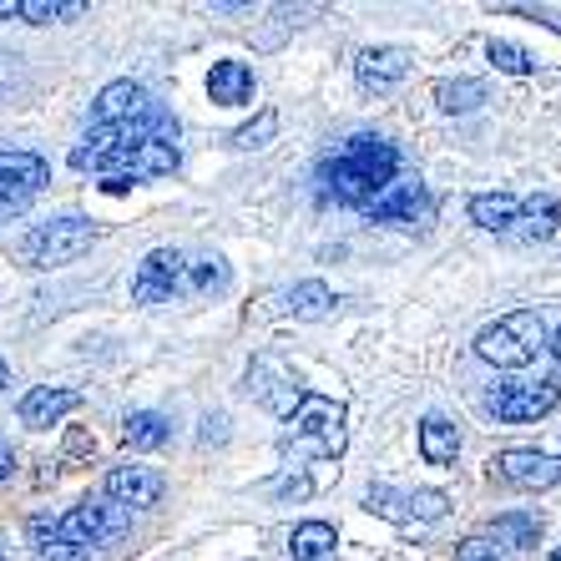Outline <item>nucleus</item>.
Listing matches in <instances>:
<instances>
[{
    "label": "nucleus",
    "instance_id": "1a4fd4ad",
    "mask_svg": "<svg viewBox=\"0 0 561 561\" xmlns=\"http://www.w3.org/2000/svg\"><path fill=\"white\" fill-rule=\"evenodd\" d=\"M46 183H51L46 157H36V152H0V213H21Z\"/></svg>",
    "mask_w": 561,
    "mask_h": 561
},
{
    "label": "nucleus",
    "instance_id": "2f4dec72",
    "mask_svg": "<svg viewBox=\"0 0 561 561\" xmlns=\"http://www.w3.org/2000/svg\"><path fill=\"white\" fill-rule=\"evenodd\" d=\"M31 541H36V551L56 547V522L51 516H31Z\"/></svg>",
    "mask_w": 561,
    "mask_h": 561
},
{
    "label": "nucleus",
    "instance_id": "c9c22d12",
    "mask_svg": "<svg viewBox=\"0 0 561 561\" xmlns=\"http://www.w3.org/2000/svg\"><path fill=\"white\" fill-rule=\"evenodd\" d=\"M551 359H557V369H561V329L551 334Z\"/></svg>",
    "mask_w": 561,
    "mask_h": 561
},
{
    "label": "nucleus",
    "instance_id": "f257e3e1",
    "mask_svg": "<svg viewBox=\"0 0 561 561\" xmlns=\"http://www.w3.org/2000/svg\"><path fill=\"white\" fill-rule=\"evenodd\" d=\"M394 172H400V152L385 137H375V131H359L319 168V178H324V193L334 203L369 208V203H379L394 187Z\"/></svg>",
    "mask_w": 561,
    "mask_h": 561
},
{
    "label": "nucleus",
    "instance_id": "bb28decb",
    "mask_svg": "<svg viewBox=\"0 0 561 561\" xmlns=\"http://www.w3.org/2000/svg\"><path fill=\"white\" fill-rule=\"evenodd\" d=\"M536 536H541V522L536 516H496V541L501 547H536Z\"/></svg>",
    "mask_w": 561,
    "mask_h": 561
},
{
    "label": "nucleus",
    "instance_id": "a211bd4d",
    "mask_svg": "<svg viewBox=\"0 0 561 561\" xmlns=\"http://www.w3.org/2000/svg\"><path fill=\"white\" fill-rule=\"evenodd\" d=\"M208 96L218 106H249L253 102V71L243 61H218L208 77Z\"/></svg>",
    "mask_w": 561,
    "mask_h": 561
},
{
    "label": "nucleus",
    "instance_id": "473e14b6",
    "mask_svg": "<svg viewBox=\"0 0 561 561\" xmlns=\"http://www.w3.org/2000/svg\"><path fill=\"white\" fill-rule=\"evenodd\" d=\"M36 561H92V557H87V551H77V547H61V541H56V547L36 551Z\"/></svg>",
    "mask_w": 561,
    "mask_h": 561
},
{
    "label": "nucleus",
    "instance_id": "6e6552de",
    "mask_svg": "<svg viewBox=\"0 0 561 561\" xmlns=\"http://www.w3.org/2000/svg\"><path fill=\"white\" fill-rule=\"evenodd\" d=\"M485 405L496 410V420H506V425H531V420L551 415L561 405V390L551 379H511V385L491 390Z\"/></svg>",
    "mask_w": 561,
    "mask_h": 561
},
{
    "label": "nucleus",
    "instance_id": "412c9836",
    "mask_svg": "<svg viewBox=\"0 0 561 561\" xmlns=\"http://www.w3.org/2000/svg\"><path fill=\"white\" fill-rule=\"evenodd\" d=\"M420 456L431 460V466H456L460 456V431L450 425L445 415H431L420 425Z\"/></svg>",
    "mask_w": 561,
    "mask_h": 561
},
{
    "label": "nucleus",
    "instance_id": "0eeeda50",
    "mask_svg": "<svg viewBox=\"0 0 561 561\" xmlns=\"http://www.w3.org/2000/svg\"><path fill=\"white\" fill-rule=\"evenodd\" d=\"M178 147L172 142H142V147H127V152H112L106 162H96V172H106V193H122L131 183H147V178H168L178 172Z\"/></svg>",
    "mask_w": 561,
    "mask_h": 561
},
{
    "label": "nucleus",
    "instance_id": "58836bf2",
    "mask_svg": "<svg viewBox=\"0 0 561 561\" xmlns=\"http://www.w3.org/2000/svg\"><path fill=\"white\" fill-rule=\"evenodd\" d=\"M0 561H5V551H0Z\"/></svg>",
    "mask_w": 561,
    "mask_h": 561
},
{
    "label": "nucleus",
    "instance_id": "20e7f679",
    "mask_svg": "<svg viewBox=\"0 0 561 561\" xmlns=\"http://www.w3.org/2000/svg\"><path fill=\"white\" fill-rule=\"evenodd\" d=\"M92 243H96V228L87 218H56V222H36V228L15 243V253H21V263H31V268H56V263L81 259Z\"/></svg>",
    "mask_w": 561,
    "mask_h": 561
},
{
    "label": "nucleus",
    "instance_id": "c85d7f7f",
    "mask_svg": "<svg viewBox=\"0 0 561 561\" xmlns=\"http://www.w3.org/2000/svg\"><path fill=\"white\" fill-rule=\"evenodd\" d=\"M400 506H405V516H420V522H440L445 511H450V496H445V491H415V496H405Z\"/></svg>",
    "mask_w": 561,
    "mask_h": 561
},
{
    "label": "nucleus",
    "instance_id": "e433bc0d",
    "mask_svg": "<svg viewBox=\"0 0 561 561\" xmlns=\"http://www.w3.org/2000/svg\"><path fill=\"white\" fill-rule=\"evenodd\" d=\"M0 385H11V365L5 359H0Z\"/></svg>",
    "mask_w": 561,
    "mask_h": 561
},
{
    "label": "nucleus",
    "instance_id": "4c0bfd02",
    "mask_svg": "<svg viewBox=\"0 0 561 561\" xmlns=\"http://www.w3.org/2000/svg\"><path fill=\"white\" fill-rule=\"evenodd\" d=\"M551 561H561V547H557V551H551Z\"/></svg>",
    "mask_w": 561,
    "mask_h": 561
},
{
    "label": "nucleus",
    "instance_id": "dca6fc26",
    "mask_svg": "<svg viewBox=\"0 0 561 561\" xmlns=\"http://www.w3.org/2000/svg\"><path fill=\"white\" fill-rule=\"evenodd\" d=\"M557 197L551 193H536L522 203V213H516V228H511V238H522V243H547L551 233H557Z\"/></svg>",
    "mask_w": 561,
    "mask_h": 561
},
{
    "label": "nucleus",
    "instance_id": "4468645a",
    "mask_svg": "<svg viewBox=\"0 0 561 561\" xmlns=\"http://www.w3.org/2000/svg\"><path fill=\"white\" fill-rule=\"evenodd\" d=\"M77 405H81L77 390H61V385H36V390H26V400H21V420H26L31 431H46V425H56V420L71 415Z\"/></svg>",
    "mask_w": 561,
    "mask_h": 561
},
{
    "label": "nucleus",
    "instance_id": "f704fd0d",
    "mask_svg": "<svg viewBox=\"0 0 561 561\" xmlns=\"http://www.w3.org/2000/svg\"><path fill=\"white\" fill-rule=\"evenodd\" d=\"M15 470V456H11V445H5V435H0V481Z\"/></svg>",
    "mask_w": 561,
    "mask_h": 561
},
{
    "label": "nucleus",
    "instance_id": "423d86ee",
    "mask_svg": "<svg viewBox=\"0 0 561 561\" xmlns=\"http://www.w3.org/2000/svg\"><path fill=\"white\" fill-rule=\"evenodd\" d=\"M193 294V259H183L178 249H152L131 278V299L137 304H172Z\"/></svg>",
    "mask_w": 561,
    "mask_h": 561
},
{
    "label": "nucleus",
    "instance_id": "c756f323",
    "mask_svg": "<svg viewBox=\"0 0 561 561\" xmlns=\"http://www.w3.org/2000/svg\"><path fill=\"white\" fill-rule=\"evenodd\" d=\"M460 561H516V551L501 547L496 536H466L460 541Z\"/></svg>",
    "mask_w": 561,
    "mask_h": 561
},
{
    "label": "nucleus",
    "instance_id": "9d476101",
    "mask_svg": "<svg viewBox=\"0 0 561 561\" xmlns=\"http://www.w3.org/2000/svg\"><path fill=\"white\" fill-rule=\"evenodd\" d=\"M117 531H127V511L122 506H77V511H66L61 522H56V541L61 547H77V551H87V547H102L106 536H117Z\"/></svg>",
    "mask_w": 561,
    "mask_h": 561
},
{
    "label": "nucleus",
    "instance_id": "72a5a7b5",
    "mask_svg": "<svg viewBox=\"0 0 561 561\" xmlns=\"http://www.w3.org/2000/svg\"><path fill=\"white\" fill-rule=\"evenodd\" d=\"M274 491H278V496H309L313 481H309V476H288V481H278Z\"/></svg>",
    "mask_w": 561,
    "mask_h": 561
},
{
    "label": "nucleus",
    "instance_id": "cd10ccee",
    "mask_svg": "<svg viewBox=\"0 0 561 561\" xmlns=\"http://www.w3.org/2000/svg\"><path fill=\"white\" fill-rule=\"evenodd\" d=\"M491 61H496L501 71H511V77L536 71V56L526 51V46H516V41H491Z\"/></svg>",
    "mask_w": 561,
    "mask_h": 561
},
{
    "label": "nucleus",
    "instance_id": "39448f33",
    "mask_svg": "<svg viewBox=\"0 0 561 561\" xmlns=\"http://www.w3.org/2000/svg\"><path fill=\"white\" fill-rule=\"evenodd\" d=\"M284 445H299V450H313V456H329V460L344 456V405L304 394L299 410L288 415Z\"/></svg>",
    "mask_w": 561,
    "mask_h": 561
},
{
    "label": "nucleus",
    "instance_id": "7c9ffc66",
    "mask_svg": "<svg viewBox=\"0 0 561 561\" xmlns=\"http://www.w3.org/2000/svg\"><path fill=\"white\" fill-rule=\"evenodd\" d=\"M274 131H278V112H259V122H249V127L233 131V147H243V152H249V147H263V142H268Z\"/></svg>",
    "mask_w": 561,
    "mask_h": 561
},
{
    "label": "nucleus",
    "instance_id": "9b49d317",
    "mask_svg": "<svg viewBox=\"0 0 561 561\" xmlns=\"http://www.w3.org/2000/svg\"><path fill=\"white\" fill-rule=\"evenodd\" d=\"M491 466H496L501 481L522 485V491H547V485L561 481V460L557 456H541V450H501Z\"/></svg>",
    "mask_w": 561,
    "mask_h": 561
},
{
    "label": "nucleus",
    "instance_id": "a878e982",
    "mask_svg": "<svg viewBox=\"0 0 561 561\" xmlns=\"http://www.w3.org/2000/svg\"><path fill=\"white\" fill-rule=\"evenodd\" d=\"M66 15H81L77 0H15V21H31V26H51Z\"/></svg>",
    "mask_w": 561,
    "mask_h": 561
},
{
    "label": "nucleus",
    "instance_id": "b1692460",
    "mask_svg": "<svg viewBox=\"0 0 561 561\" xmlns=\"http://www.w3.org/2000/svg\"><path fill=\"white\" fill-rule=\"evenodd\" d=\"M288 309L299 313V319H324V313L334 309V288L319 284V278H304V284H294V294H288Z\"/></svg>",
    "mask_w": 561,
    "mask_h": 561
},
{
    "label": "nucleus",
    "instance_id": "f3484780",
    "mask_svg": "<svg viewBox=\"0 0 561 561\" xmlns=\"http://www.w3.org/2000/svg\"><path fill=\"white\" fill-rule=\"evenodd\" d=\"M431 213V197H425V187L420 183H400L390 197H379V203H369V218L375 222H415Z\"/></svg>",
    "mask_w": 561,
    "mask_h": 561
},
{
    "label": "nucleus",
    "instance_id": "6ab92c4d",
    "mask_svg": "<svg viewBox=\"0 0 561 561\" xmlns=\"http://www.w3.org/2000/svg\"><path fill=\"white\" fill-rule=\"evenodd\" d=\"M147 106H152V96H147L137 81H112V87L96 96V127L127 122V117H137V112H147Z\"/></svg>",
    "mask_w": 561,
    "mask_h": 561
},
{
    "label": "nucleus",
    "instance_id": "ddd939ff",
    "mask_svg": "<svg viewBox=\"0 0 561 561\" xmlns=\"http://www.w3.org/2000/svg\"><path fill=\"white\" fill-rule=\"evenodd\" d=\"M162 491H168V481H162L152 466H117L112 476H106V496L117 501L122 511L127 506H157Z\"/></svg>",
    "mask_w": 561,
    "mask_h": 561
},
{
    "label": "nucleus",
    "instance_id": "7ed1b4c3",
    "mask_svg": "<svg viewBox=\"0 0 561 561\" xmlns=\"http://www.w3.org/2000/svg\"><path fill=\"white\" fill-rule=\"evenodd\" d=\"M541 350H547V324H541L536 309L501 313L496 324H485L481 334H476V354L496 369H526Z\"/></svg>",
    "mask_w": 561,
    "mask_h": 561
},
{
    "label": "nucleus",
    "instance_id": "2eb2a0df",
    "mask_svg": "<svg viewBox=\"0 0 561 561\" xmlns=\"http://www.w3.org/2000/svg\"><path fill=\"white\" fill-rule=\"evenodd\" d=\"M249 390L259 394L263 405L268 410H278V415H294V410H299V385H294V379L288 375H278V365L274 359H259V365H253V375H249Z\"/></svg>",
    "mask_w": 561,
    "mask_h": 561
},
{
    "label": "nucleus",
    "instance_id": "5701e85b",
    "mask_svg": "<svg viewBox=\"0 0 561 561\" xmlns=\"http://www.w3.org/2000/svg\"><path fill=\"white\" fill-rule=\"evenodd\" d=\"M122 440H127L131 450H157V445L168 440V415H157V410H131Z\"/></svg>",
    "mask_w": 561,
    "mask_h": 561
},
{
    "label": "nucleus",
    "instance_id": "f8f14e48",
    "mask_svg": "<svg viewBox=\"0 0 561 561\" xmlns=\"http://www.w3.org/2000/svg\"><path fill=\"white\" fill-rule=\"evenodd\" d=\"M410 71V56L400 51V46H369L359 61H354V81L365 87V92H394L400 81H405Z\"/></svg>",
    "mask_w": 561,
    "mask_h": 561
},
{
    "label": "nucleus",
    "instance_id": "f03ea898",
    "mask_svg": "<svg viewBox=\"0 0 561 561\" xmlns=\"http://www.w3.org/2000/svg\"><path fill=\"white\" fill-rule=\"evenodd\" d=\"M142 142H172L178 147V117L172 112H162V106H147V112H137V117L127 122H106V127H92L87 137H81L77 147H71V168L96 172V162H106L112 152H127V147H142Z\"/></svg>",
    "mask_w": 561,
    "mask_h": 561
},
{
    "label": "nucleus",
    "instance_id": "aec40b11",
    "mask_svg": "<svg viewBox=\"0 0 561 561\" xmlns=\"http://www.w3.org/2000/svg\"><path fill=\"white\" fill-rule=\"evenodd\" d=\"M334 547H340V531L329 522H304L288 536V557L294 561H334Z\"/></svg>",
    "mask_w": 561,
    "mask_h": 561
},
{
    "label": "nucleus",
    "instance_id": "393cba45",
    "mask_svg": "<svg viewBox=\"0 0 561 561\" xmlns=\"http://www.w3.org/2000/svg\"><path fill=\"white\" fill-rule=\"evenodd\" d=\"M435 102H440L445 112H476V106L485 102V81H476V77L440 81V87H435Z\"/></svg>",
    "mask_w": 561,
    "mask_h": 561
},
{
    "label": "nucleus",
    "instance_id": "4be33fe9",
    "mask_svg": "<svg viewBox=\"0 0 561 561\" xmlns=\"http://www.w3.org/2000/svg\"><path fill=\"white\" fill-rule=\"evenodd\" d=\"M516 213H522V203L511 193H476L470 197V218L481 222L485 233H511V228H516Z\"/></svg>",
    "mask_w": 561,
    "mask_h": 561
}]
</instances>
